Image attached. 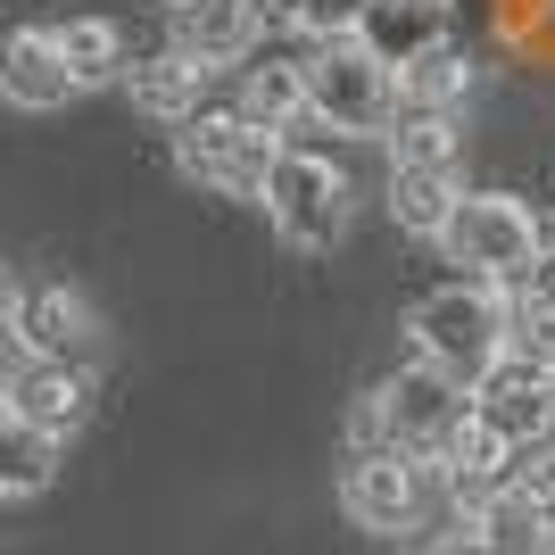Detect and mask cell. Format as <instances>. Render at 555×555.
<instances>
[{"label":"cell","instance_id":"1","mask_svg":"<svg viewBox=\"0 0 555 555\" xmlns=\"http://www.w3.org/2000/svg\"><path fill=\"white\" fill-rule=\"evenodd\" d=\"M406 340H415L423 365H440L448 382L481 390V373L514 348V307H506V291H498V282H448V291L415 299Z\"/></svg>","mask_w":555,"mask_h":555},{"label":"cell","instance_id":"2","mask_svg":"<svg viewBox=\"0 0 555 555\" xmlns=\"http://www.w3.org/2000/svg\"><path fill=\"white\" fill-rule=\"evenodd\" d=\"M307 116L332 125L348 141H390V125L406 116V92H398V67H382L357 34L307 50Z\"/></svg>","mask_w":555,"mask_h":555},{"label":"cell","instance_id":"3","mask_svg":"<svg viewBox=\"0 0 555 555\" xmlns=\"http://www.w3.org/2000/svg\"><path fill=\"white\" fill-rule=\"evenodd\" d=\"M473 415L464 382H448L440 365H406L390 382H373L365 406H357V448H406V456H440L448 431Z\"/></svg>","mask_w":555,"mask_h":555},{"label":"cell","instance_id":"4","mask_svg":"<svg viewBox=\"0 0 555 555\" xmlns=\"http://www.w3.org/2000/svg\"><path fill=\"white\" fill-rule=\"evenodd\" d=\"M448 266H464V282H498V291H514V282H531L539 266H547V232H539V216L522 208V199H506V191H464L456 224L440 232Z\"/></svg>","mask_w":555,"mask_h":555},{"label":"cell","instance_id":"5","mask_svg":"<svg viewBox=\"0 0 555 555\" xmlns=\"http://www.w3.org/2000/svg\"><path fill=\"white\" fill-rule=\"evenodd\" d=\"M175 166H183L191 183L224 191V199H266V183H274V166H282V133L257 125L249 108H199L175 133Z\"/></svg>","mask_w":555,"mask_h":555},{"label":"cell","instance_id":"6","mask_svg":"<svg viewBox=\"0 0 555 555\" xmlns=\"http://www.w3.org/2000/svg\"><path fill=\"white\" fill-rule=\"evenodd\" d=\"M266 224L291 241V249H332L348 232V208H357V183H348L340 166L324 150H282L274 183H266Z\"/></svg>","mask_w":555,"mask_h":555},{"label":"cell","instance_id":"7","mask_svg":"<svg viewBox=\"0 0 555 555\" xmlns=\"http://www.w3.org/2000/svg\"><path fill=\"white\" fill-rule=\"evenodd\" d=\"M92 348V307L67 282L9 274V357H83Z\"/></svg>","mask_w":555,"mask_h":555},{"label":"cell","instance_id":"8","mask_svg":"<svg viewBox=\"0 0 555 555\" xmlns=\"http://www.w3.org/2000/svg\"><path fill=\"white\" fill-rule=\"evenodd\" d=\"M340 506L365 531H406L423 514V456H406V448H357L348 481H340Z\"/></svg>","mask_w":555,"mask_h":555},{"label":"cell","instance_id":"9","mask_svg":"<svg viewBox=\"0 0 555 555\" xmlns=\"http://www.w3.org/2000/svg\"><path fill=\"white\" fill-rule=\"evenodd\" d=\"M9 423H34V431H59L67 440L75 423L92 415V373L75 357H9Z\"/></svg>","mask_w":555,"mask_h":555},{"label":"cell","instance_id":"10","mask_svg":"<svg viewBox=\"0 0 555 555\" xmlns=\"http://www.w3.org/2000/svg\"><path fill=\"white\" fill-rule=\"evenodd\" d=\"M440 481H448V498H456L464 514L489 506V498L514 481V440L481 415V406H473V415L448 431V448H440Z\"/></svg>","mask_w":555,"mask_h":555},{"label":"cell","instance_id":"11","mask_svg":"<svg viewBox=\"0 0 555 555\" xmlns=\"http://www.w3.org/2000/svg\"><path fill=\"white\" fill-rule=\"evenodd\" d=\"M208 59L183 42H166V50H141L133 67H125V83H133V108L166 116V125H191V116L208 108Z\"/></svg>","mask_w":555,"mask_h":555},{"label":"cell","instance_id":"12","mask_svg":"<svg viewBox=\"0 0 555 555\" xmlns=\"http://www.w3.org/2000/svg\"><path fill=\"white\" fill-rule=\"evenodd\" d=\"M357 42H365L382 67H415L423 50L448 42V9H440V0H365Z\"/></svg>","mask_w":555,"mask_h":555},{"label":"cell","instance_id":"13","mask_svg":"<svg viewBox=\"0 0 555 555\" xmlns=\"http://www.w3.org/2000/svg\"><path fill=\"white\" fill-rule=\"evenodd\" d=\"M0 92L17 108H59L75 92L67 59H59V25H17L9 34V67H0Z\"/></svg>","mask_w":555,"mask_h":555},{"label":"cell","instance_id":"14","mask_svg":"<svg viewBox=\"0 0 555 555\" xmlns=\"http://www.w3.org/2000/svg\"><path fill=\"white\" fill-rule=\"evenodd\" d=\"M257 25H266L257 0H183V9H175V42L199 50L208 67H232V59H249Z\"/></svg>","mask_w":555,"mask_h":555},{"label":"cell","instance_id":"15","mask_svg":"<svg viewBox=\"0 0 555 555\" xmlns=\"http://www.w3.org/2000/svg\"><path fill=\"white\" fill-rule=\"evenodd\" d=\"M464 208V183L456 166H390V216L398 232H415V241H440Z\"/></svg>","mask_w":555,"mask_h":555},{"label":"cell","instance_id":"16","mask_svg":"<svg viewBox=\"0 0 555 555\" xmlns=\"http://www.w3.org/2000/svg\"><path fill=\"white\" fill-rule=\"evenodd\" d=\"M464 522H473V531H481L489 547H506V555H555V514L539 506V498H522L514 481L498 489L489 506H473Z\"/></svg>","mask_w":555,"mask_h":555},{"label":"cell","instance_id":"17","mask_svg":"<svg viewBox=\"0 0 555 555\" xmlns=\"http://www.w3.org/2000/svg\"><path fill=\"white\" fill-rule=\"evenodd\" d=\"M59 59H67L75 92L125 83V67H133V50H125V34H116L108 17H67V25H59Z\"/></svg>","mask_w":555,"mask_h":555},{"label":"cell","instance_id":"18","mask_svg":"<svg viewBox=\"0 0 555 555\" xmlns=\"http://www.w3.org/2000/svg\"><path fill=\"white\" fill-rule=\"evenodd\" d=\"M59 431H34V423H9V440H0V498L25 506V498H42L59 481Z\"/></svg>","mask_w":555,"mask_h":555},{"label":"cell","instance_id":"19","mask_svg":"<svg viewBox=\"0 0 555 555\" xmlns=\"http://www.w3.org/2000/svg\"><path fill=\"white\" fill-rule=\"evenodd\" d=\"M398 92H406V108H464V92H473V50L464 42H440L423 50L415 67H398Z\"/></svg>","mask_w":555,"mask_h":555},{"label":"cell","instance_id":"20","mask_svg":"<svg viewBox=\"0 0 555 555\" xmlns=\"http://www.w3.org/2000/svg\"><path fill=\"white\" fill-rule=\"evenodd\" d=\"M241 108L257 116V125H299L307 116V59H257L249 83H241Z\"/></svg>","mask_w":555,"mask_h":555},{"label":"cell","instance_id":"21","mask_svg":"<svg viewBox=\"0 0 555 555\" xmlns=\"http://www.w3.org/2000/svg\"><path fill=\"white\" fill-rule=\"evenodd\" d=\"M456 116L448 108H406L390 125V166H456Z\"/></svg>","mask_w":555,"mask_h":555},{"label":"cell","instance_id":"22","mask_svg":"<svg viewBox=\"0 0 555 555\" xmlns=\"http://www.w3.org/2000/svg\"><path fill=\"white\" fill-rule=\"evenodd\" d=\"M257 17L291 25V34H307V42H340V34H357L365 0H257Z\"/></svg>","mask_w":555,"mask_h":555},{"label":"cell","instance_id":"23","mask_svg":"<svg viewBox=\"0 0 555 555\" xmlns=\"http://www.w3.org/2000/svg\"><path fill=\"white\" fill-rule=\"evenodd\" d=\"M166 9H183V0H166Z\"/></svg>","mask_w":555,"mask_h":555}]
</instances>
